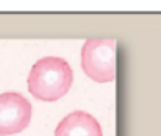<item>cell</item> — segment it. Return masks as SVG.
Instances as JSON below:
<instances>
[{
  "label": "cell",
  "mask_w": 161,
  "mask_h": 136,
  "mask_svg": "<svg viewBox=\"0 0 161 136\" xmlns=\"http://www.w3.org/2000/svg\"><path fill=\"white\" fill-rule=\"evenodd\" d=\"M74 82L69 63L59 56L38 60L30 69L27 86L33 97L42 102H55L67 94Z\"/></svg>",
  "instance_id": "cell-1"
},
{
  "label": "cell",
  "mask_w": 161,
  "mask_h": 136,
  "mask_svg": "<svg viewBox=\"0 0 161 136\" xmlns=\"http://www.w3.org/2000/svg\"><path fill=\"white\" fill-rule=\"evenodd\" d=\"M33 108L19 92L0 94V136L17 135L24 132L31 121Z\"/></svg>",
  "instance_id": "cell-3"
},
{
  "label": "cell",
  "mask_w": 161,
  "mask_h": 136,
  "mask_svg": "<svg viewBox=\"0 0 161 136\" xmlns=\"http://www.w3.org/2000/svg\"><path fill=\"white\" fill-rule=\"evenodd\" d=\"M55 136H103V133L94 116L75 110L61 119L55 128Z\"/></svg>",
  "instance_id": "cell-4"
},
{
  "label": "cell",
  "mask_w": 161,
  "mask_h": 136,
  "mask_svg": "<svg viewBox=\"0 0 161 136\" xmlns=\"http://www.w3.org/2000/svg\"><path fill=\"white\" fill-rule=\"evenodd\" d=\"M81 69L97 83L116 80V41L111 38H91L81 47Z\"/></svg>",
  "instance_id": "cell-2"
}]
</instances>
